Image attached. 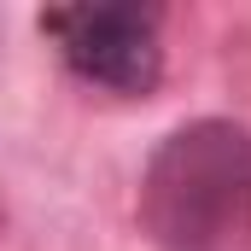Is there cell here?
<instances>
[{"label":"cell","instance_id":"1","mask_svg":"<svg viewBox=\"0 0 251 251\" xmlns=\"http://www.w3.org/2000/svg\"><path fill=\"white\" fill-rule=\"evenodd\" d=\"M152 251H251V128L199 117L158 140L134 199Z\"/></svg>","mask_w":251,"mask_h":251},{"label":"cell","instance_id":"2","mask_svg":"<svg viewBox=\"0 0 251 251\" xmlns=\"http://www.w3.org/2000/svg\"><path fill=\"white\" fill-rule=\"evenodd\" d=\"M41 35L88 88L140 100L164 82V41L152 6H53L41 12Z\"/></svg>","mask_w":251,"mask_h":251}]
</instances>
